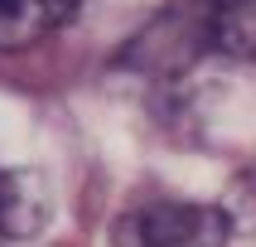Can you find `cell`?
<instances>
[{
    "label": "cell",
    "instance_id": "4",
    "mask_svg": "<svg viewBox=\"0 0 256 247\" xmlns=\"http://www.w3.org/2000/svg\"><path fill=\"white\" fill-rule=\"evenodd\" d=\"M82 0H0V49H29L54 34Z\"/></svg>",
    "mask_w": 256,
    "mask_h": 247
},
{
    "label": "cell",
    "instance_id": "3",
    "mask_svg": "<svg viewBox=\"0 0 256 247\" xmlns=\"http://www.w3.org/2000/svg\"><path fill=\"white\" fill-rule=\"evenodd\" d=\"M48 223V189L29 170L0 174V232L5 237H34Z\"/></svg>",
    "mask_w": 256,
    "mask_h": 247
},
{
    "label": "cell",
    "instance_id": "2",
    "mask_svg": "<svg viewBox=\"0 0 256 247\" xmlns=\"http://www.w3.org/2000/svg\"><path fill=\"white\" fill-rule=\"evenodd\" d=\"M198 20L208 49L256 63V0H198Z\"/></svg>",
    "mask_w": 256,
    "mask_h": 247
},
{
    "label": "cell",
    "instance_id": "1",
    "mask_svg": "<svg viewBox=\"0 0 256 247\" xmlns=\"http://www.w3.org/2000/svg\"><path fill=\"white\" fill-rule=\"evenodd\" d=\"M232 218L213 203L160 199L116 218L112 247H228Z\"/></svg>",
    "mask_w": 256,
    "mask_h": 247
}]
</instances>
